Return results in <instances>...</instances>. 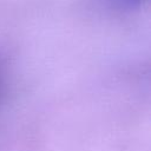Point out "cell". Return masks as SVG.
I'll list each match as a JSON object with an SVG mask.
<instances>
[{"mask_svg":"<svg viewBox=\"0 0 151 151\" xmlns=\"http://www.w3.org/2000/svg\"><path fill=\"white\" fill-rule=\"evenodd\" d=\"M143 0H117L118 5H122V6H125V7H133V6H137L142 2Z\"/></svg>","mask_w":151,"mask_h":151,"instance_id":"6da1fadb","label":"cell"},{"mask_svg":"<svg viewBox=\"0 0 151 151\" xmlns=\"http://www.w3.org/2000/svg\"><path fill=\"white\" fill-rule=\"evenodd\" d=\"M4 92H5V79H4V72L0 68V101L2 99Z\"/></svg>","mask_w":151,"mask_h":151,"instance_id":"7a4b0ae2","label":"cell"}]
</instances>
